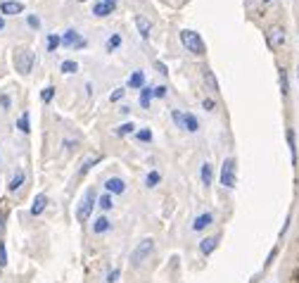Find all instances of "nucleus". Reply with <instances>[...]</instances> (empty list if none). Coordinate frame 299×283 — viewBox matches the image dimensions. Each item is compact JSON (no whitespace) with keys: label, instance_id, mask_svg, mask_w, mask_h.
<instances>
[{"label":"nucleus","instance_id":"1","mask_svg":"<svg viewBox=\"0 0 299 283\" xmlns=\"http://www.w3.org/2000/svg\"><path fill=\"white\" fill-rule=\"evenodd\" d=\"M152 255H155V241H152V238H143V241L133 248V252H131V267H133V269H140Z\"/></svg>","mask_w":299,"mask_h":283},{"label":"nucleus","instance_id":"2","mask_svg":"<svg viewBox=\"0 0 299 283\" xmlns=\"http://www.w3.org/2000/svg\"><path fill=\"white\" fill-rule=\"evenodd\" d=\"M181 43H183L185 50H190L192 55H204L207 53V45H204L202 36L197 31H192V29H183L181 31Z\"/></svg>","mask_w":299,"mask_h":283},{"label":"nucleus","instance_id":"3","mask_svg":"<svg viewBox=\"0 0 299 283\" xmlns=\"http://www.w3.org/2000/svg\"><path fill=\"white\" fill-rule=\"evenodd\" d=\"M34 62H36L34 50H29V48H17V50H14V69L19 72L21 76L31 74V69H34Z\"/></svg>","mask_w":299,"mask_h":283},{"label":"nucleus","instance_id":"4","mask_svg":"<svg viewBox=\"0 0 299 283\" xmlns=\"http://www.w3.org/2000/svg\"><path fill=\"white\" fill-rule=\"evenodd\" d=\"M97 205V198H95V191L93 188H88L86 193H83L81 202H79V207H76V219L81 221H88L90 219V214H93V207Z\"/></svg>","mask_w":299,"mask_h":283},{"label":"nucleus","instance_id":"5","mask_svg":"<svg viewBox=\"0 0 299 283\" xmlns=\"http://www.w3.org/2000/svg\"><path fill=\"white\" fill-rule=\"evenodd\" d=\"M221 183H223V188H235L238 186V176H235V159L228 157L223 159V167H221Z\"/></svg>","mask_w":299,"mask_h":283},{"label":"nucleus","instance_id":"6","mask_svg":"<svg viewBox=\"0 0 299 283\" xmlns=\"http://www.w3.org/2000/svg\"><path fill=\"white\" fill-rule=\"evenodd\" d=\"M285 38H287V34L280 24H273V27L266 31V43H268V48L271 50H278L280 45L285 43Z\"/></svg>","mask_w":299,"mask_h":283},{"label":"nucleus","instance_id":"7","mask_svg":"<svg viewBox=\"0 0 299 283\" xmlns=\"http://www.w3.org/2000/svg\"><path fill=\"white\" fill-rule=\"evenodd\" d=\"M62 45L74 48V50H83V48H86V38H83L76 29H67V31H64V36H62Z\"/></svg>","mask_w":299,"mask_h":283},{"label":"nucleus","instance_id":"8","mask_svg":"<svg viewBox=\"0 0 299 283\" xmlns=\"http://www.w3.org/2000/svg\"><path fill=\"white\" fill-rule=\"evenodd\" d=\"M114 7H116V0H95L93 3V14L97 19H102V17H109L114 12Z\"/></svg>","mask_w":299,"mask_h":283},{"label":"nucleus","instance_id":"9","mask_svg":"<svg viewBox=\"0 0 299 283\" xmlns=\"http://www.w3.org/2000/svg\"><path fill=\"white\" fill-rule=\"evenodd\" d=\"M218 241H221V235H207V238H202L200 241V252L202 255H211L218 248Z\"/></svg>","mask_w":299,"mask_h":283},{"label":"nucleus","instance_id":"10","mask_svg":"<svg viewBox=\"0 0 299 283\" xmlns=\"http://www.w3.org/2000/svg\"><path fill=\"white\" fill-rule=\"evenodd\" d=\"M136 29L143 38H150V34H152V21L145 14H136Z\"/></svg>","mask_w":299,"mask_h":283},{"label":"nucleus","instance_id":"11","mask_svg":"<svg viewBox=\"0 0 299 283\" xmlns=\"http://www.w3.org/2000/svg\"><path fill=\"white\" fill-rule=\"evenodd\" d=\"M105 188H107L109 195H121L123 191H126V183H123V179H119V176H112V179H107Z\"/></svg>","mask_w":299,"mask_h":283},{"label":"nucleus","instance_id":"12","mask_svg":"<svg viewBox=\"0 0 299 283\" xmlns=\"http://www.w3.org/2000/svg\"><path fill=\"white\" fill-rule=\"evenodd\" d=\"M45 207H48V195H45V193H38L34 198V205H31V217H41Z\"/></svg>","mask_w":299,"mask_h":283},{"label":"nucleus","instance_id":"13","mask_svg":"<svg viewBox=\"0 0 299 283\" xmlns=\"http://www.w3.org/2000/svg\"><path fill=\"white\" fill-rule=\"evenodd\" d=\"M211 224H214V214H211V212H202L197 219L192 221V231H204V228L211 226Z\"/></svg>","mask_w":299,"mask_h":283},{"label":"nucleus","instance_id":"14","mask_svg":"<svg viewBox=\"0 0 299 283\" xmlns=\"http://www.w3.org/2000/svg\"><path fill=\"white\" fill-rule=\"evenodd\" d=\"M0 12L12 17V14L24 12V5H21V3H17V0H5V3H0Z\"/></svg>","mask_w":299,"mask_h":283},{"label":"nucleus","instance_id":"15","mask_svg":"<svg viewBox=\"0 0 299 283\" xmlns=\"http://www.w3.org/2000/svg\"><path fill=\"white\" fill-rule=\"evenodd\" d=\"M109 228H112V221H109L107 217H97V219L93 221V233H97V235L107 233Z\"/></svg>","mask_w":299,"mask_h":283},{"label":"nucleus","instance_id":"16","mask_svg":"<svg viewBox=\"0 0 299 283\" xmlns=\"http://www.w3.org/2000/svg\"><path fill=\"white\" fill-rule=\"evenodd\" d=\"M24 181H27V174L21 172H14V176H12V181H10V183H7V188H10V193H17V191H19L21 186H24Z\"/></svg>","mask_w":299,"mask_h":283},{"label":"nucleus","instance_id":"17","mask_svg":"<svg viewBox=\"0 0 299 283\" xmlns=\"http://www.w3.org/2000/svg\"><path fill=\"white\" fill-rule=\"evenodd\" d=\"M129 88H140V90L145 88V74L140 69H136L129 76Z\"/></svg>","mask_w":299,"mask_h":283},{"label":"nucleus","instance_id":"18","mask_svg":"<svg viewBox=\"0 0 299 283\" xmlns=\"http://www.w3.org/2000/svg\"><path fill=\"white\" fill-rule=\"evenodd\" d=\"M202 79H204V83L209 86V90H214V93H216V90H218V81H216V76H214V72H211L209 67H202Z\"/></svg>","mask_w":299,"mask_h":283},{"label":"nucleus","instance_id":"19","mask_svg":"<svg viewBox=\"0 0 299 283\" xmlns=\"http://www.w3.org/2000/svg\"><path fill=\"white\" fill-rule=\"evenodd\" d=\"M183 131H190V133H197L200 131V122L195 114H190V112H185V129Z\"/></svg>","mask_w":299,"mask_h":283},{"label":"nucleus","instance_id":"20","mask_svg":"<svg viewBox=\"0 0 299 283\" xmlns=\"http://www.w3.org/2000/svg\"><path fill=\"white\" fill-rule=\"evenodd\" d=\"M102 159V155H93V157H86V162H83V167L79 169V176H86V174L90 172V167H95L97 162Z\"/></svg>","mask_w":299,"mask_h":283},{"label":"nucleus","instance_id":"21","mask_svg":"<svg viewBox=\"0 0 299 283\" xmlns=\"http://www.w3.org/2000/svg\"><path fill=\"white\" fill-rule=\"evenodd\" d=\"M152 98H155V88H150V86H145V88L140 90V107H150V103H152Z\"/></svg>","mask_w":299,"mask_h":283},{"label":"nucleus","instance_id":"22","mask_svg":"<svg viewBox=\"0 0 299 283\" xmlns=\"http://www.w3.org/2000/svg\"><path fill=\"white\" fill-rule=\"evenodd\" d=\"M62 45V36L57 34H50L48 38H45V48H48V53H55V50Z\"/></svg>","mask_w":299,"mask_h":283},{"label":"nucleus","instance_id":"23","mask_svg":"<svg viewBox=\"0 0 299 283\" xmlns=\"http://www.w3.org/2000/svg\"><path fill=\"white\" fill-rule=\"evenodd\" d=\"M200 176H202V183H204V186H209V183H211V179H214V169H211L209 162H204V164H202V172H200Z\"/></svg>","mask_w":299,"mask_h":283},{"label":"nucleus","instance_id":"24","mask_svg":"<svg viewBox=\"0 0 299 283\" xmlns=\"http://www.w3.org/2000/svg\"><path fill=\"white\" fill-rule=\"evenodd\" d=\"M97 205H100V209H105V212H107V209L114 207V198H112L109 193H105V195H100V198H97Z\"/></svg>","mask_w":299,"mask_h":283},{"label":"nucleus","instance_id":"25","mask_svg":"<svg viewBox=\"0 0 299 283\" xmlns=\"http://www.w3.org/2000/svg\"><path fill=\"white\" fill-rule=\"evenodd\" d=\"M159 181H162V174H159V172H150L147 176H145V186H147V188H155Z\"/></svg>","mask_w":299,"mask_h":283},{"label":"nucleus","instance_id":"26","mask_svg":"<svg viewBox=\"0 0 299 283\" xmlns=\"http://www.w3.org/2000/svg\"><path fill=\"white\" fill-rule=\"evenodd\" d=\"M119 45H121V36H119V34L109 36V38H107V43H105V48H107L109 53H112V50H116Z\"/></svg>","mask_w":299,"mask_h":283},{"label":"nucleus","instance_id":"27","mask_svg":"<svg viewBox=\"0 0 299 283\" xmlns=\"http://www.w3.org/2000/svg\"><path fill=\"white\" fill-rule=\"evenodd\" d=\"M76 72H79V64L74 60H64L62 62V74H76Z\"/></svg>","mask_w":299,"mask_h":283},{"label":"nucleus","instance_id":"28","mask_svg":"<svg viewBox=\"0 0 299 283\" xmlns=\"http://www.w3.org/2000/svg\"><path fill=\"white\" fill-rule=\"evenodd\" d=\"M129 133H136V124L133 122H126V124H121L116 129V136H129Z\"/></svg>","mask_w":299,"mask_h":283},{"label":"nucleus","instance_id":"29","mask_svg":"<svg viewBox=\"0 0 299 283\" xmlns=\"http://www.w3.org/2000/svg\"><path fill=\"white\" fill-rule=\"evenodd\" d=\"M17 129H19L21 133H29L31 131V126H29V112H24L19 117V122H17Z\"/></svg>","mask_w":299,"mask_h":283},{"label":"nucleus","instance_id":"30","mask_svg":"<svg viewBox=\"0 0 299 283\" xmlns=\"http://www.w3.org/2000/svg\"><path fill=\"white\" fill-rule=\"evenodd\" d=\"M287 143H290V152H292V164L297 162V145H294V131L287 129Z\"/></svg>","mask_w":299,"mask_h":283},{"label":"nucleus","instance_id":"31","mask_svg":"<svg viewBox=\"0 0 299 283\" xmlns=\"http://www.w3.org/2000/svg\"><path fill=\"white\" fill-rule=\"evenodd\" d=\"M278 76H280V90H283V96H287V88H290V83H287V72L280 67Z\"/></svg>","mask_w":299,"mask_h":283},{"label":"nucleus","instance_id":"32","mask_svg":"<svg viewBox=\"0 0 299 283\" xmlns=\"http://www.w3.org/2000/svg\"><path fill=\"white\" fill-rule=\"evenodd\" d=\"M171 117H173V122H176L178 129H185V112L173 110V112H171Z\"/></svg>","mask_w":299,"mask_h":283},{"label":"nucleus","instance_id":"33","mask_svg":"<svg viewBox=\"0 0 299 283\" xmlns=\"http://www.w3.org/2000/svg\"><path fill=\"white\" fill-rule=\"evenodd\" d=\"M136 138L140 140V143H150V140H152V131H150V129H140V131H136Z\"/></svg>","mask_w":299,"mask_h":283},{"label":"nucleus","instance_id":"34","mask_svg":"<svg viewBox=\"0 0 299 283\" xmlns=\"http://www.w3.org/2000/svg\"><path fill=\"white\" fill-rule=\"evenodd\" d=\"M53 98H55V86H48V88H43V93H41V100H43V103L48 105Z\"/></svg>","mask_w":299,"mask_h":283},{"label":"nucleus","instance_id":"35","mask_svg":"<svg viewBox=\"0 0 299 283\" xmlns=\"http://www.w3.org/2000/svg\"><path fill=\"white\" fill-rule=\"evenodd\" d=\"M119 276H121V271H119V269H109L107 276H105V281H107V283H116V281H119Z\"/></svg>","mask_w":299,"mask_h":283},{"label":"nucleus","instance_id":"36","mask_svg":"<svg viewBox=\"0 0 299 283\" xmlns=\"http://www.w3.org/2000/svg\"><path fill=\"white\" fill-rule=\"evenodd\" d=\"M0 267H7V248L3 241H0Z\"/></svg>","mask_w":299,"mask_h":283},{"label":"nucleus","instance_id":"37","mask_svg":"<svg viewBox=\"0 0 299 283\" xmlns=\"http://www.w3.org/2000/svg\"><path fill=\"white\" fill-rule=\"evenodd\" d=\"M27 24L31 29H41V19H38L36 14H29V17H27Z\"/></svg>","mask_w":299,"mask_h":283},{"label":"nucleus","instance_id":"38","mask_svg":"<svg viewBox=\"0 0 299 283\" xmlns=\"http://www.w3.org/2000/svg\"><path fill=\"white\" fill-rule=\"evenodd\" d=\"M123 93H126V90H123V88H116L114 93L109 96V100H112V103H119V100H121V98H123Z\"/></svg>","mask_w":299,"mask_h":283},{"label":"nucleus","instance_id":"39","mask_svg":"<svg viewBox=\"0 0 299 283\" xmlns=\"http://www.w3.org/2000/svg\"><path fill=\"white\" fill-rule=\"evenodd\" d=\"M0 107H3V110H10V98H7L5 93L0 96Z\"/></svg>","mask_w":299,"mask_h":283},{"label":"nucleus","instance_id":"40","mask_svg":"<svg viewBox=\"0 0 299 283\" xmlns=\"http://www.w3.org/2000/svg\"><path fill=\"white\" fill-rule=\"evenodd\" d=\"M166 96V86H155V98H164Z\"/></svg>","mask_w":299,"mask_h":283},{"label":"nucleus","instance_id":"41","mask_svg":"<svg viewBox=\"0 0 299 283\" xmlns=\"http://www.w3.org/2000/svg\"><path fill=\"white\" fill-rule=\"evenodd\" d=\"M5 219H7V214L0 209V235H3V231H5Z\"/></svg>","mask_w":299,"mask_h":283},{"label":"nucleus","instance_id":"42","mask_svg":"<svg viewBox=\"0 0 299 283\" xmlns=\"http://www.w3.org/2000/svg\"><path fill=\"white\" fill-rule=\"evenodd\" d=\"M202 107H204V110H214V100H204V103H202Z\"/></svg>","mask_w":299,"mask_h":283},{"label":"nucleus","instance_id":"43","mask_svg":"<svg viewBox=\"0 0 299 283\" xmlns=\"http://www.w3.org/2000/svg\"><path fill=\"white\" fill-rule=\"evenodd\" d=\"M157 69H159V74H169V69H166V67H164V62H157Z\"/></svg>","mask_w":299,"mask_h":283},{"label":"nucleus","instance_id":"44","mask_svg":"<svg viewBox=\"0 0 299 283\" xmlns=\"http://www.w3.org/2000/svg\"><path fill=\"white\" fill-rule=\"evenodd\" d=\"M3 29H5V19H3V17H0V31H3Z\"/></svg>","mask_w":299,"mask_h":283},{"label":"nucleus","instance_id":"45","mask_svg":"<svg viewBox=\"0 0 299 283\" xmlns=\"http://www.w3.org/2000/svg\"><path fill=\"white\" fill-rule=\"evenodd\" d=\"M297 79H299V64H297Z\"/></svg>","mask_w":299,"mask_h":283},{"label":"nucleus","instance_id":"46","mask_svg":"<svg viewBox=\"0 0 299 283\" xmlns=\"http://www.w3.org/2000/svg\"><path fill=\"white\" fill-rule=\"evenodd\" d=\"M264 3H268V0H264Z\"/></svg>","mask_w":299,"mask_h":283}]
</instances>
